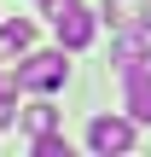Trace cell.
Segmentation results:
<instances>
[{"label": "cell", "mask_w": 151, "mask_h": 157, "mask_svg": "<svg viewBox=\"0 0 151 157\" xmlns=\"http://www.w3.org/2000/svg\"><path fill=\"white\" fill-rule=\"evenodd\" d=\"M23 122H29V134H52V128H58V111H52V105H29Z\"/></svg>", "instance_id": "8"}, {"label": "cell", "mask_w": 151, "mask_h": 157, "mask_svg": "<svg viewBox=\"0 0 151 157\" xmlns=\"http://www.w3.org/2000/svg\"><path fill=\"white\" fill-rule=\"evenodd\" d=\"M35 157H70V146L58 134H35Z\"/></svg>", "instance_id": "9"}, {"label": "cell", "mask_w": 151, "mask_h": 157, "mask_svg": "<svg viewBox=\"0 0 151 157\" xmlns=\"http://www.w3.org/2000/svg\"><path fill=\"white\" fill-rule=\"evenodd\" d=\"M105 23H111V29L145 23V0H105Z\"/></svg>", "instance_id": "7"}, {"label": "cell", "mask_w": 151, "mask_h": 157, "mask_svg": "<svg viewBox=\"0 0 151 157\" xmlns=\"http://www.w3.org/2000/svg\"><path fill=\"white\" fill-rule=\"evenodd\" d=\"M41 6H47V0H41Z\"/></svg>", "instance_id": "12"}, {"label": "cell", "mask_w": 151, "mask_h": 157, "mask_svg": "<svg viewBox=\"0 0 151 157\" xmlns=\"http://www.w3.org/2000/svg\"><path fill=\"white\" fill-rule=\"evenodd\" d=\"M145 52H151V23H128V29L116 35V64L128 70V64H140Z\"/></svg>", "instance_id": "4"}, {"label": "cell", "mask_w": 151, "mask_h": 157, "mask_svg": "<svg viewBox=\"0 0 151 157\" xmlns=\"http://www.w3.org/2000/svg\"><path fill=\"white\" fill-rule=\"evenodd\" d=\"M0 87H17V82H12V76H0Z\"/></svg>", "instance_id": "11"}, {"label": "cell", "mask_w": 151, "mask_h": 157, "mask_svg": "<svg viewBox=\"0 0 151 157\" xmlns=\"http://www.w3.org/2000/svg\"><path fill=\"white\" fill-rule=\"evenodd\" d=\"M12 117H17V105H12V87H0V128H6Z\"/></svg>", "instance_id": "10"}, {"label": "cell", "mask_w": 151, "mask_h": 157, "mask_svg": "<svg viewBox=\"0 0 151 157\" xmlns=\"http://www.w3.org/2000/svg\"><path fill=\"white\" fill-rule=\"evenodd\" d=\"M128 117L151 122V70H140V64H128Z\"/></svg>", "instance_id": "5"}, {"label": "cell", "mask_w": 151, "mask_h": 157, "mask_svg": "<svg viewBox=\"0 0 151 157\" xmlns=\"http://www.w3.org/2000/svg\"><path fill=\"white\" fill-rule=\"evenodd\" d=\"M64 76H70V64H64V52H35V58H23L17 64V87H29V93H52V87H64Z\"/></svg>", "instance_id": "2"}, {"label": "cell", "mask_w": 151, "mask_h": 157, "mask_svg": "<svg viewBox=\"0 0 151 157\" xmlns=\"http://www.w3.org/2000/svg\"><path fill=\"white\" fill-rule=\"evenodd\" d=\"M47 17H52L58 41H64L70 52H81V47L93 41V12H87L81 0H47Z\"/></svg>", "instance_id": "1"}, {"label": "cell", "mask_w": 151, "mask_h": 157, "mask_svg": "<svg viewBox=\"0 0 151 157\" xmlns=\"http://www.w3.org/2000/svg\"><path fill=\"white\" fill-rule=\"evenodd\" d=\"M29 41H35V29H29L23 17L0 23V58H17V52H29Z\"/></svg>", "instance_id": "6"}, {"label": "cell", "mask_w": 151, "mask_h": 157, "mask_svg": "<svg viewBox=\"0 0 151 157\" xmlns=\"http://www.w3.org/2000/svg\"><path fill=\"white\" fill-rule=\"evenodd\" d=\"M87 146L93 151H134V117H93Z\"/></svg>", "instance_id": "3"}]
</instances>
